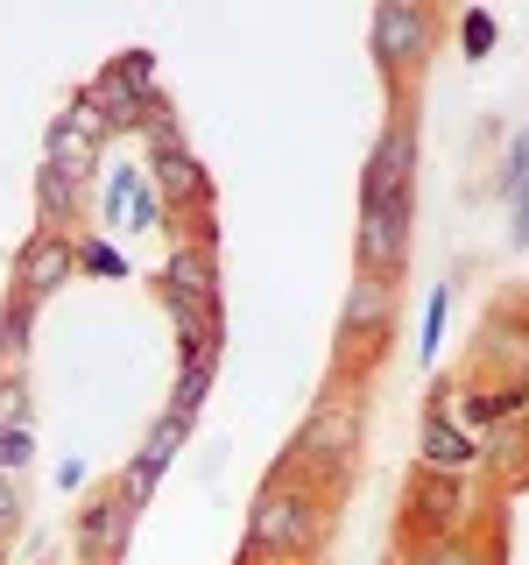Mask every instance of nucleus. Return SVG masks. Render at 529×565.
<instances>
[{
  "instance_id": "f257e3e1",
  "label": "nucleus",
  "mask_w": 529,
  "mask_h": 565,
  "mask_svg": "<svg viewBox=\"0 0 529 565\" xmlns=\"http://www.w3.org/2000/svg\"><path fill=\"white\" fill-rule=\"evenodd\" d=\"M332 537V494H317L311 481L269 467V481L247 502V530H240V558L261 565H311Z\"/></svg>"
},
{
  "instance_id": "f03ea898",
  "label": "nucleus",
  "mask_w": 529,
  "mask_h": 565,
  "mask_svg": "<svg viewBox=\"0 0 529 565\" xmlns=\"http://www.w3.org/2000/svg\"><path fill=\"white\" fill-rule=\"evenodd\" d=\"M360 446H367V403H360V388L346 382V388H332V396L311 403V417L290 431V446H282L276 467L296 473V481H311L317 494H339Z\"/></svg>"
},
{
  "instance_id": "7ed1b4c3",
  "label": "nucleus",
  "mask_w": 529,
  "mask_h": 565,
  "mask_svg": "<svg viewBox=\"0 0 529 565\" xmlns=\"http://www.w3.org/2000/svg\"><path fill=\"white\" fill-rule=\"evenodd\" d=\"M481 494L473 481H452V473H410L402 488V544H438V537H481Z\"/></svg>"
},
{
  "instance_id": "20e7f679",
  "label": "nucleus",
  "mask_w": 529,
  "mask_h": 565,
  "mask_svg": "<svg viewBox=\"0 0 529 565\" xmlns=\"http://www.w3.org/2000/svg\"><path fill=\"white\" fill-rule=\"evenodd\" d=\"M388 332H396V282L353 269L346 297H339V382L360 388V375L375 367V353L388 347Z\"/></svg>"
},
{
  "instance_id": "39448f33",
  "label": "nucleus",
  "mask_w": 529,
  "mask_h": 565,
  "mask_svg": "<svg viewBox=\"0 0 529 565\" xmlns=\"http://www.w3.org/2000/svg\"><path fill=\"white\" fill-rule=\"evenodd\" d=\"M438 35H445V14H438V8H417V0H381L367 43H375V64H381L388 85H417L423 64L438 57Z\"/></svg>"
},
{
  "instance_id": "423d86ee",
  "label": "nucleus",
  "mask_w": 529,
  "mask_h": 565,
  "mask_svg": "<svg viewBox=\"0 0 529 565\" xmlns=\"http://www.w3.org/2000/svg\"><path fill=\"white\" fill-rule=\"evenodd\" d=\"M396 199H417V114L388 120L360 170V205H396Z\"/></svg>"
},
{
  "instance_id": "0eeeda50",
  "label": "nucleus",
  "mask_w": 529,
  "mask_h": 565,
  "mask_svg": "<svg viewBox=\"0 0 529 565\" xmlns=\"http://www.w3.org/2000/svg\"><path fill=\"white\" fill-rule=\"evenodd\" d=\"M410 212H417V199L360 205V226H353V269L396 282V276H402V262H410Z\"/></svg>"
},
{
  "instance_id": "6e6552de",
  "label": "nucleus",
  "mask_w": 529,
  "mask_h": 565,
  "mask_svg": "<svg viewBox=\"0 0 529 565\" xmlns=\"http://www.w3.org/2000/svg\"><path fill=\"white\" fill-rule=\"evenodd\" d=\"M134 516H141V509H134L120 488H99V494H85L78 523H71L78 565H120V552H128V537H134Z\"/></svg>"
},
{
  "instance_id": "1a4fd4ad",
  "label": "nucleus",
  "mask_w": 529,
  "mask_h": 565,
  "mask_svg": "<svg viewBox=\"0 0 529 565\" xmlns=\"http://www.w3.org/2000/svg\"><path fill=\"white\" fill-rule=\"evenodd\" d=\"M71 276H78V241L57 234V226H35V234L14 247L8 290H22V297H35V305H50V297H57Z\"/></svg>"
},
{
  "instance_id": "9d476101",
  "label": "nucleus",
  "mask_w": 529,
  "mask_h": 565,
  "mask_svg": "<svg viewBox=\"0 0 529 565\" xmlns=\"http://www.w3.org/2000/svg\"><path fill=\"white\" fill-rule=\"evenodd\" d=\"M99 149H106L99 106L85 99V93H71V106L50 120V156H43V163L64 170V177H78V184H93V177H99Z\"/></svg>"
},
{
  "instance_id": "9b49d317",
  "label": "nucleus",
  "mask_w": 529,
  "mask_h": 565,
  "mask_svg": "<svg viewBox=\"0 0 529 565\" xmlns=\"http://www.w3.org/2000/svg\"><path fill=\"white\" fill-rule=\"evenodd\" d=\"M149 177L141 184L163 199V220H184V212H212V177H205V163L191 149H170V156H149L141 163Z\"/></svg>"
},
{
  "instance_id": "f8f14e48",
  "label": "nucleus",
  "mask_w": 529,
  "mask_h": 565,
  "mask_svg": "<svg viewBox=\"0 0 529 565\" xmlns=\"http://www.w3.org/2000/svg\"><path fill=\"white\" fill-rule=\"evenodd\" d=\"M417 467H423V473H452V481H473L487 459H481V438H473L466 424H452V411H423Z\"/></svg>"
},
{
  "instance_id": "ddd939ff",
  "label": "nucleus",
  "mask_w": 529,
  "mask_h": 565,
  "mask_svg": "<svg viewBox=\"0 0 529 565\" xmlns=\"http://www.w3.org/2000/svg\"><path fill=\"white\" fill-rule=\"evenodd\" d=\"M184 438H191V431H184L176 417H155V424H149V438H141V452L128 459V473H120V494H128L134 509H149V494H155V481L170 473V459L184 452Z\"/></svg>"
},
{
  "instance_id": "4468645a",
  "label": "nucleus",
  "mask_w": 529,
  "mask_h": 565,
  "mask_svg": "<svg viewBox=\"0 0 529 565\" xmlns=\"http://www.w3.org/2000/svg\"><path fill=\"white\" fill-rule=\"evenodd\" d=\"M85 99L99 106V120H106V135H141V120H149V106L163 99V93H141V85H128L114 64L99 71L93 85H85Z\"/></svg>"
},
{
  "instance_id": "2eb2a0df",
  "label": "nucleus",
  "mask_w": 529,
  "mask_h": 565,
  "mask_svg": "<svg viewBox=\"0 0 529 565\" xmlns=\"http://www.w3.org/2000/svg\"><path fill=\"white\" fill-rule=\"evenodd\" d=\"M219 367H226V340L205 347V353H191L184 375H176V388H170V411H163V417H176V424L191 431V424H198V411H205V396H212V382H219Z\"/></svg>"
},
{
  "instance_id": "dca6fc26",
  "label": "nucleus",
  "mask_w": 529,
  "mask_h": 565,
  "mask_svg": "<svg viewBox=\"0 0 529 565\" xmlns=\"http://www.w3.org/2000/svg\"><path fill=\"white\" fill-rule=\"evenodd\" d=\"M481 459H487L494 473H501L508 488H529V417H501V424H487Z\"/></svg>"
},
{
  "instance_id": "f3484780",
  "label": "nucleus",
  "mask_w": 529,
  "mask_h": 565,
  "mask_svg": "<svg viewBox=\"0 0 529 565\" xmlns=\"http://www.w3.org/2000/svg\"><path fill=\"white\" fill-rule=\"evenodd\" d=\"M78 212H85V184L78 177H64V170H35V226H57V234H71L78 226Z\"/></svg>"
},
{
  "instance_id": "a211bd4d",
  "label": "nucleus",
  "mask_w": 529,
  "mask_h": 565,
  "mask_svg": "<svg viewBox=\"0 0 529 565\" xmlns=\"http://www.w3.org/2000/svg\"><path fill=\"white\" fill-rule=\"evenodd\" d=\"M402 565H501L494 537H438V544H402Z\"/></svg>"
},
{
  "instance_id": "6ab92c4d",
  "label": "nucleus",
  "mask_w": 529,
  "mask_h": 565,
  "mask_svg": "<svg viewBox=\"0 0 529 565\" xmlns=\"http://www.w3.org/2000/svg\"><path fill=\"white\" fill-rule=\"evenodd\" d=\"M35 297H22V290H8L0 297V367H22L29 361V340H35Z\"/></svg>"
},
{
  "instance_id": "aec40b11",
  "label": "nucleus",
  "mask_w": 529,
  "mask_h": 565,
  "mask_svg": "<svg viewBox=\"0 0 529 565\" xmlns=\"http://www.w3.org/2000/svg\"><path fill=\"white\" fill-rule=\"evenodd\" d=\"M29 417H35L29 375L22 367H0V431H29Z\"/></svg>"
},
{
  "instance_id": "412c9836",
  "label": "nucleus",
  "mask_w": 529,
  "mask_h": 565,
  "mask_svg": "<svg viewBox=\"0 0 529 565\" xmlns=\"http://www.w3.org/2000/svg\"><path fill=\"white\" fill-rule=\"evenodd\" d=\"M141 149H149V156L184 149V128H176V106H170V99H155V106H149V120H141Z\"/></svg>"
},
{
  "instance_id": "4be33fe9",
  "label": "nucleus",
  "mask_w": 529,
  "mask_h": 565,
  "mask_svg": "<svg viewBox=\"0 0 529 565\" xmlns=\"http://www.w3.org/2000/svg\"><path fill=\"white\" fill-rule=\"evenodd\" d=\"M445 311H452V290H431V305H423V340H417L423 361H438V347H445Z\"/></svg>"
},
{
  "instance_id": "5701e85b",
  "label": "nucleus",
  "mask_w": 529,
  "mask_h": 565,
  "mask_svg": "<svg viewBox=\"0 0 529 565\" xmlns=\"http://www.w3.org/2000/svg\"><path fill=\"white\" fill-rule=\"evenodd\" d=\"M114 71H120L128 85H141V93H163V85H155V50H120Z\"/></svg>"
},
{
  "instance_id": "b1692460",
  "label": "nucleus",
  "mask_w": 529,
  "mask_h": 565,
  "mask_svg": "<svg viewBox=\"0 0 529 565\" xmlns=\"http://www.w3.org/2000/svg\"><path fill=\"white\" fill-rule=\"evenodd\" d=\"M22 481H8V473H0V537H8L14 544V530H22Z\"/></svg>"
},
{
  "instance_id": "393cba45",
  "label": "nucleus",
  "mask_w": 529,
  "mask_h": 565,
  "mask_svg": "<svg viewBox=\"0 0 529 565\" xmlns=\"http://www.w3.org/2000/svg\"><path fill=\"white\" fill-rule=\"evenodd\" d=\"M78 269H85V276H120L128 262H120V255H114L106 241H85V247H78Z\"/></svg>"
},
{
  "instance_id": "a878e982",
  "label": "nucleus",
  "mask_w": 529,
  "mask_h": 565,
  "mask_svg": "<svg viewBox=\"0 0 529 565\" xmlns=\"http://www.w3.org/2000/svg\"><path fill=\"white\" fill-rule=\"evenodd\" d=\"M458 43H466V57H487L494 50V14H466V22H458Z\"/></svg>"
},
{
  "instance_id": "bb28decb",
  "label": "nucleus",
  "mask_w": 529,
  "mask_h": 565,
  "mask_svg": "<svg viewBox=\"0 0 529 565\" xmlns=\"http://www.w3.org/2000/svg\"><path fill=\"white\" fill-rule=\"evenodd\" d=\"M522 184H529V135L508 141V170H501V191H508V199H516Z\"/></svg>"
},
{
  "instance_id": "cd10ccee",
  "label": "nucleus",
  "mask_w": 529,
  "mask_h": 565,
  "mask_svg": "<svg viewBox=\"0 0 529 565\" xmlns=\"http://www.w3.org/2000/svg\"><path fill=\"white\" fill-rule=\"evenodd\" d=\"M128 220L141 226V234H155V226H163V199H155V191H149V184H141V191H134V199H128Z\"/></svg>"
},
{
  "instance_id": "c85d7f7f",
  "label": "nucleus",
  "mask_w": 529,
  "mask_h": 565,
  "mask_svg": "<svg viewBox=\"0 0 529 565\" xmlns=\"http://www.w3.org/2000/svg\"><path fill=\"white\" fill-rule=\"evenodd\" d=\"M508 220H516V241H529V184L508 199Z\"/></svg>"
},
{
  "instance_id": "c756f323",
  "label": "nucleus",
  "mask_w": 529,
  "mask_h": 565,
  "mask_svg": "<svg viewBox=\"0 0 529 565\" xmlns=\"http://www.w3.org/2000/svg\"><path fill=\"white\" fill-rule=\"evenodd\" d=\"M516 332H522V347H529V318H522V326H516Z\"/></svg>"
},
{
  "instance_id": "7c9ffc66",
  "label": "nucleus",
  "mask_w": 529,
  "mask_h": 565,
  "mask_svg": "<svg viewBox=\"0 0 529 565\" xmlns=\"http://www.w3.org/2000/svg\"><path fill=\"white\" fill-rule=\"evenodd\" d=\"M234 565H261V558H234Z\"/></svg>"
},
{
  "instance_id": "2f4dec72",
  "label": "nucleus",
  "mask_w": 529,
  "mask_h": 565,
  "mask_svg": "<svg viewBox=\"0 0 529 565\" xmlns=\"http://www.w3.org/2000/svg\"><path fill=\"white\" fill-rule=\"evenodd\" d=\"M0 558H8V537H0Z\"/></svg>"
}]
</instances>
